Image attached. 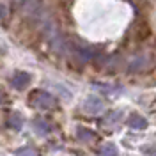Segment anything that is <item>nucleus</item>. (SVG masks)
Returning a JSON list of instances; mask_svg holds the SVG:
<instances>
[{
    "mask_svg": "<svg viewBox=\"0 0 156 156\" xmlns=\"http://www.w3.org/2000/svg\"><path fill=\"white\" fill-rule=\"evenodd\" d=\"M29 99H30V105L39 108V110H51V108L57 107V99L46 90H39V89L32 90Z\"/></svg>",
    "mask_w": 156,
    "mask_h": 156,
    "instance_id": "obj_1",
    "label": "nucleus"
},
{
    "mask_svg": "<svg viewBox=\"0 0 156 156\" xmlns=\"http://www.w3.org/2000/svg\"><path fill=\"white\" fill-rule=\"evenodd\" d=\"M103 108H105V103L99 96H89L83 101V112L87 115H98L103 112Z\"/></svg>",
    "mask_w": 156,
    "mask_h": 156,
    "instance_id": "obj_2",
    "label": "nucleus"
},
{
    "mask_svg": "<svg viewBox=\"0 0 156 156\" xmlns=\"http://www.w3.org/2000/svg\"><path fill=\"white\" fill-rule=\"evenodd\" d=\"M121 119H122V112H119V110L108 112L107 115L101 119V126L105 128V129H114L121 122Z\"/></svg>",
    "mask_w": 156,
    "mask_h": 156,
    "instance_id": "obj_3",
    "label": "nucleus"
},
{
    "mask_svg": "<svg viewBox=\"0 0 156 156\" xmlns=\"http://www.w3.org/2000/svg\"><path fill=\"white\" fill-rule=\"evenodd\" d=\"M29 82H30V75L25 73V71H16V73L11 76V85L14 89H18V90L25 89L29 85Z\"/></svg>",
    "mask_w": 156,
    "mask_h": 156,
    "instance_id": "obj_4",
    "label": "nucleus"
},
{
    "mask_svg": "<svg viewBox=\"0 0 156 156\" xmlns=\"http://www.w3.org/2000/svg\"><path fill=\"white\" fill-rule=\"evenodd\" d=\"M76 138L78 140H82V142H85V144H94V142H98V135L96 133L90 131L89 128H83V126L76 128Z\"/></svg>",
    "mask_w": 156,
    "mask_h": 156,
    "instance_id": "obj_5",
    "label": "nucleus"
},
{
    "mask_svg": "<svg viewBox=\"0 0 156 156\" xmlns=\"http://www.w3.org/2000/svg\"><path fill=\"white\" fill-rule=\"evenodd\" d=\"M128 126L131 129H146L149 126V122H147L146 117H142L140 114H131L128 117Z\"/></svg>",
    "mask_w": 156,
    "mask_h": 156,
    "instance_id": "obj_6",
    "label": "nucleus"
},
{
    "mask_svg": "<svg viewBox=\"0 0 156 156\" xmlns=\"http://www.w3.org/2000/svg\"><path fill=\"white\" fill-rule=\"evenodd\" d=\"M34 129H36V133H39V135H48V133H51L53 126L50 124L46 119L37 117V119H34Z\"/></svg>",
    "mask_w": 156,
    "mask_h": 156,
    "instance_id": "obj_7",
    "label": "nucleus"
},
{
    "mask_svg": "<svg viewBox=\"0 0 156 156\" xmlns=\"http://www.w3.org/2000/svg\"><path fill=\"white\" fill-rule=\"evenodd\" d=\"M98 154H99V156H117V154H119V151H117V146H115V144L107 142V144H103V146L99 147Z\"/></svg>",
    "mask_w": 156,
    "mask_h": 156,
    "instance_id": "obj_8",
    "label": "nucleus"
},
{
    "mask_svg": "<svg viewBox=\"0 0 156 156\" xmlns=\"http://www.w3.org/2000/svg\"><path fill=\"white\" fill-rule=\"evenodd\" d=\"M7 126L12 128V129H21L23 128V117L16 114V112H12L9 117H7Z\"/></svg>",
    "mask_w": 156,
    "mask_h": 156,
    "instance_id": "obj_9",
    "label": "nucleus"
},
{
    "mask_svg": "<svg viewBox=\"0 0 156 156\" xmlns=\"http://www.w3.org/2000/svg\"><path fill=\"white\" fill-rule=\"evenodd\" d=\"M14 154L16 156H39L37 153H36V149H32V147H21V149H18Z\"/></svg>",
    "mask_w": 156,
    "mask_h": 156,
    "instance_id": "obj_10",
    "label": "nucleus"
},
{
    "mask_svg": "<svg viewBox=\"0 0 156 156\" xmlns=\"http://www.w3.org/2000/svg\"><path fill=\"white\" fill-rule=\"evenodd\" d=\"M140 151L146 156H156V144H153V146H144Z\"/></svg>",
    "mask_w": 156,
    "mask_h": 156,
    "instance_id": "obj_11",
    "label": "nucleus"
},
{
    "mask_svg": "<svg viewBox=\"0 0 156 156\" xmlns=\"http://www.w3.org/2000/svg\"><path fill=\"white\" fill-rule=\"evenodd\" d=\"M4 16H5V7L0 5V18H4Z\"/></svg>",
    "mask_w": 156,
    "mask_h": 156,
    "instance_id": "obj_12",
    "label": "nucleus"
},
{
    "mask_svg": "<svg viewBox=\"0 0 156 156\" xmlns=\"http://www.w3.org/2000/svg\"><path fill=\"white\" fill-rule=\"evenodd\" d=\"M2 101H4V92L0 90V103H2Z\"/></svg>",
    "mask_w": 156,
    "mask_h": 156,
    "instance_id": "obj_13",
    "label": "nucleus"
}]
</instances>
